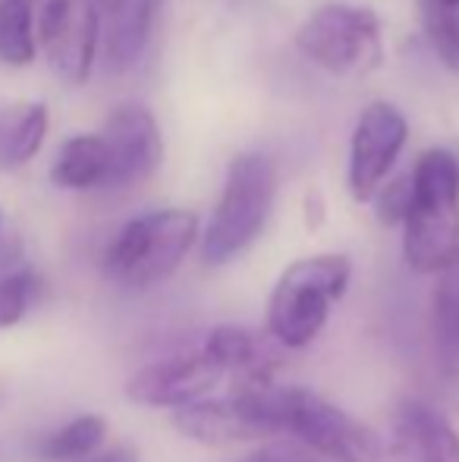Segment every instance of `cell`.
I'll return each instance as SVG.
<instances>
[{
	"label": "cell",
	"instance_id": "4fadbf2b",
	"mask_svg": "<svg viewBox=\"0 0 459 462\" xmlns=\"http://www.w3.org/2000/svg\"><path fill=\"white\" fill-rule=\"evenodd\" d=\"M107 145L101 133H82L63 142L54 167H50V183L73 192H88V189L107 186Z\"/></svg>",
	"mask_w": 459,
	"mask_h": 462
},
{
	"label": "cell",
	"instance_id": "cb8c5ba5",
	"mask_svg": "<svg viewBox=\"0 0 459 462\" xmlns=\"http://www.w3.org/2000/svg\"><path fill=\"white\" fill-rule=\"evenodd\" d=\"M82 462H139V453L129 450V447H114V450L95 453V457H88Z\"/></svg>",
	"mask_w": 459,
	"mask_h": 462
},
{
	"label": "cell",
	"instance_id": "484cf974",
	"mask_svg": "<svg viewBox=\"0 0 459 462\" xmlns=\"http://www.w3.org/2000/svg\"><path fill=\"white\" fill-rule=\"evenodd\" d=\"M116 4H120V0H101V6H105V10H107V13H111V10H114V6H116Z\"/></svg>",
	"mask_w": 459,
	"mask_h": 462
},
{
	"label": "cell",
	"instance_id": "ffe728a7",
	"mask_svg": "<svg viewBox=\"0 0 459 462\" xmlns=\"http://www.w3.org/2000/svg\"><path fill=\"white\" fill-rule=\"evenodd\" d=\"M44 280L32 268L0 271V330L16 328L41 299Z\"/></svg>",
	"mask_w": 459,
	"mask_h": 462
},
{
	"label": "cell",
	"instance_id": "5b68a950",
	"mask_svg": "<svg viewBox=\"0 0 459 462\" xmlns=\"http://www.w3.org/2000/svg\"><path fill=\"white\" fill-rule=\"evenodd\" d=\"M277 171L262 152H243L233 158L211 224L202 239V258L208 264H227L243 255L258 236L274 208Z\"/></svg>",
	"mask_w": 459,
	"mask_h": 462
},
{
	"label": "cell",
	"instance_id": "e0dca14e",
	"mask_svg": "<svg viewBox=\"0 0 459 462\" xmlns=\"http://www.w3.org/2000/svg\"><path fill=\"white\" fill-rule=\"evenodd\" d=\"M161 0H120L111 10V35H107V57L114 67H133L142 57L151 35Z\"/></svg>",
	"mask_w": 459,
	"mask_h": 462
},
{
	"label": "cell",
	"instance_id": "30bf717a",
	"mask_svg": "<svg viewBox=\"0 0 459 462\" xmlns=\"http://www.w3.org/2000/svg\"><path fill=\"white\" fill-rule=\"evenodd\" d=\"M221 377L224 371L202 349H196V353L170 356V359L139 368L126 381V396L139 406L183 409L198 402L205 393H211Z\"/></svg>",
	"mask_w": 459,
	"mask_h": 462
},
{
	"label": "cell",
	"instance_id": "8992f818",
	"mask_svg": "<svg viewBox=\"0 0 459 462\" xmlns=\"http://www.w3.org/2000/svg\"><path fill=\"white\" fill-rule=\"evenodd\" d=\"M296 48L306 60L334 76L372 73L384 60L381 19L368 6L325 4L299 25Z\"/></svg>",
	"mask_w": 459,
	"mask_h": 462
},
{
	"label": "cell",
	"instance_id": "277c9868",
	"mask_svg": "<svg viewBox=\"0 0 459 462\" xmlns=\"http://www.w3.org/2000/svg\"><path fill=\"white\" fill-rule=\"evenodd\" d=\"M346 283V255H308L293 262L271 292V337L287 349H306L325 330L327 318H331V305L340 302Z\"/></svg>",
	"mask_w": 459,
	"mask_h": 462
},
{
	"label": "cell",
	"instance_id": "7a4b0ae2",
	"mask_svg": "<svg viewBox=\"0 0 459 462\" xmlns=\"http://www.w3.org/2000/svg\"><path fill=\"white\" fill-rule=\"evenodd\" d=\"M268 412L277 434H289L315 457L331 462H381L384 444L368 425L306 387L268 390Z\"/></svg>",
	"mask_w": 459,
	"mask_h": 462
},
{
	"label": "cell",
	"instance_id": "7c38bea8",
	"mask_svg": "<svg viewBox=\"0 0 459 462\" xmlns=\"http://www.w3.org/2000/svg\"><path fill=\"white\" fill-rule=\"evenodd\" d=\"M397 438L409 462H459V434L441 412L425 402H403Z\"/></svg>",
	"mask_w": 459,
	"mask_h": 462
},
{
	"label": "cell",
	"instance_id": "52a82bcc",
	"mask_svg": "<svg viewBox=\"0 0 459 462\" xmlns=\"http://www.w3.org/2000/svg\"><path fill=\"white\" fill-rule=\"evenodd\" d=\"M98 0H35V38L57 76L79 86L98 51Z\"/></svg>",
	"mask_w": 459,
	"mask_h": 462
},
{
	"label": "cell",
	"instance_id": "5bb4252c",
	"mask_svg": "<svg viewBox=\"0 0 459 462\" xmlns=\"http://www.w3.org/2000/svg\"><path fill=\"white\" fill-rule=\"evenodd\" d=\"M431 334L441 371L450 381H459V255L437 271L431 296Z\"/></svg>",
	"mask_w": 459,
	"mask_h": 462
},
{
	"label": "cell",
	"instance_id": "d6986e66",
	"mask_svg": "<svg viewBox=\"0 0 459 462\" xmlns=\"http://www.w3.org/2000/svg\"><path fill=\"white\" fill-rule=\"evenodd\" d=\"M35 54V0H0V63L29 67Z\"/></svg>",
	"mask_w": 459,
	"mask_h": 462
},
{
	"label": "cell",
	"instance_id": "6da1fadb",
	"mask_svg": "<svg viewBox=\"0 0 459 462\" xmlns=\"http://www.w3.org/2000/svg\"><path fill=\"white\" fill-rule=\"evenodd\" d=\"M403 255L418 274H437L459 255V161L447 148L425 152L412 171Z\"/></svg>",
	"mask_w": 459,
	"mask_h": 462
},
{
	"label": "cell",
	"instance_id": "2e32d148",
	"mask_svg": "<svg viewBox=\"0 0 459 462\" xmlns=\"http://www.w3.org/2000/svg\"><path fill=\"white\" fill-rule=\"evenodd\" d=\"M202 353L224 374L236 371L243 377L271 374V359H274L268 353V346L262 343V337L252 334L249 328H236V324H217V328H211L202 343Z\"/></svg>",
	"mask_w": 459,
	"mask_h": 462
},
{
	"label": "cell",
	"instance_id": "7402d4cb",
	"mask_svg": "<svg viewBox=\"0 0 459 462\" xmlns=\"http://www.w3.org/2000/svg\"><path fill=\"white\" fill-rule=\"evenodd\" d=\"M412 201V173H403L393 183H387L384 189L374 192V211H378V220L387 226H397L406 220V211H409Z\"/></svg>",
	"mask_w": 459,
	"mask_h": 462
},
{
	"label": "cell",
	"instance_id": "9c48e42d",
	"mask_svg": "<svg viewBox=\"0 0 459 462\" xmlns=\"http://www.w3.org/2000/svg\"><path fill=\"white\" fill-rule=\"evenodd\" d=\"M101 139H105L107 161H111L105 189L135 186L158 171L164 145H161L158 123L145 104L126 101L114 107L101 129Z\"/></svg>",
	"mask_w": 459,
	"mask_h": 462
},
{
	"label": "cell",
	"instance_id": "8fae6325",
	"mask_svg": "<svg viewBox=\"0 0 459 462\" xmlns=\"http://www.w3.org/2000/svg\"><path fill=\"white\" fill-rule=\"evenodd\" d=\"M173 428L183 438L196 440L205 447H227L243 444V440L274 438L268 425L255 419L245 406H239L233 396L227 400H198L192 406H183L173 412Z\"/></svg>",
	"mask_w": 459,
	"mask_h": 462
},
{
	"label": "cell",
	"instance_id": "ac0fdd59",
	"mask_svg": "<svg viewBox=\"0 0 459 462\" xmlns=\"http://www.w3.org/2000/svg\"><path fill=\"white\" fill-rule=\"evenodd\" d=\"M107 438V421L101 415H79L67 421L57 431L44 434L38 444V457L44 462H82L98 453V447Z\"/></svg>",
	"mask_w": 459,
	"mask_h": 462
},
{
	"label": "cell",
	"instance_id": "603a6c76",
	"mask_svg": "<svg viewBox=\"0 0 459 462\" xmlns=\"http://www.w3.org/2000/svg\"><path fill=\"white\" fill-rule=\"evenodd\" d=\"M245 462H318L315 459V453H308L302 444H271L264 447V450L252 453Z\"/></svg>",
	"mask_w": 459,
	"mask_h": 462
},
{
	"label": "cell",
	"instance_id": "9a60e30c",
	"mask_svg": "<svg viewBox=\"0 0 459 462\" xmlns=\"http://www.w3.org/2000/svg\"><path fill=\"white\" fill-rule=\"evenodd\" d=\"M48 107L41 101L0 110V171L23 167L41 152L48 139Z\"/></svg>",
	"mask_w": 459,
	"mask_h": 462
},
{
	"label": "cell",
	"instance_id": "ba28073f",
	"mask_svg": "<svg viewBox=\"0 0 459 462\" xmlns=\"http://www.w3.org/2000/svg\"><path fill=\"white\" fill-rule=\"evenodd\" d=\"M406 135H409L406 116L393 104L374 101L362 110L359 123L353 129V142H349L346 173L349 192H353L355 201L374 199V192L384 186L387 173L403 152Z\"/></svg>",
	"mask_w": 459,
	"mask_h": 462
},
{
	"label": "cell",
	"instance_id": "d4e9b609",
	"mask_svg": "<svg viewBox=\"0 0 459 462\" xmlns=\"http://www.w3.org/2000/svg\"><path fill=\"white\" fill-rule=\"evenodd\" d=\"M435 4L447 6V10H456V6H459V0H435Z\"/></svg>",
	"mask_w": 459,
	"mask_h": 462
},
{
	"label": "cell",
	"instance_id": "44dd1931",
	"mask_svg": "<svg viewBox=\"0 0 459 462\" xmlns=\"http://www.w3.org/2000/svg\"><path fill=\"white\" fill-rule=\"evenodd\" d=\"M425 35H428L435 54L444 60V67L459 73V19L454 10L425 0Z\"/></svg>",
	"mask_w": 459,
	"mask_h": 462
},
{
	"label": "cell",
	"instance_id": "3957f363",
	"mask_svg": "<svg viewBox=\"0 0 459 462\" xmlns=\"http://www.w3.org/2000/svg\"><path fill=\"white\" fill-rule=\"evenodd\" d=\"M198 236V217L192 211L139 214L111 239L105 252V274L126 290H148L164 283L189 255Z\"/></svg>",
	"mask_w": 459,
	"mask_h": 462
}]
</instances>
